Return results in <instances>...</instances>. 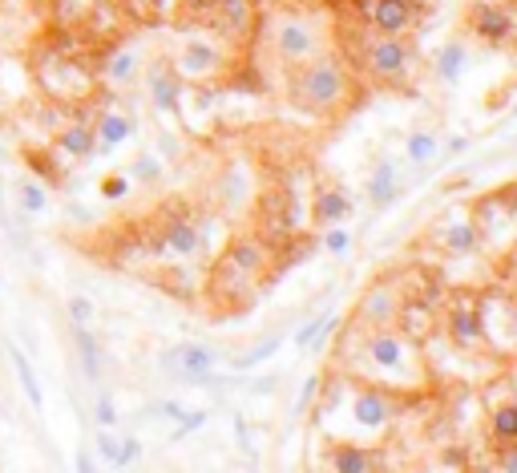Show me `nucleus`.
<instances>
[{"label": "nucleus", "instance_id": "obj_1", "mask_svg": "<svg viewBox=\"0 0 517 473\" xmlns=\"http://www.w3.org/2000/svg\"><path fill=\"white\" fill-rule=\"evenodd\" d=\"M364 356H368L372 372L380 376V381H388L392 389H412V385L425 381V360H421V352L412 348L408 336H400V332L380 328V332L368 340Z\"/></svg>", "mask_w": 517, "mask_h": 473}, {"label": "nucleus", "instance_id": "obj_2", "mask_svg": "<svg viewBox=\"0 0 517 473\" xmlns=\"http://www.w3.org/2000/svg\"><path fill=\"white\" fill-rule=\"evenodd\" d=\"M344 93H348V73L328 57H312L291 73V98L307 110H336Z\"/></svg>", "mask_w": 517, "mask_h": 473}, {"label": "nucleus", "instance_id": "obj_3", "mask_svg": "<svg viewBox=\"0 0 517 473\" xmlns=\"http://www.w3.org/2000/svg\"><path fill=\"white\" fill-rule=\"evenodd\" d=\"M162 372L166 376H178L186 385H215V364H219V352L211 344H174L162 352Z\"/></svg>", "mask_w": 517, "mask_h": 473}, {"label": "nucleus", "instance_id": "obj_4", "mask_svg": "<svg viewBox=\"0 0 517 473\" xmlns=\"http://www.w3.org/2000/svg\"><path fill=\"white\" fill-rule=\"evenodd\" d=\"M469 29L485 45H513L517 41V5L513 0H473Z\"/></svg>", "mask_w": 517, "mask_h": 473}, {"label": "nucleus", "instance_id": "obj_5", "mask_svg": "<svg viewBox=\"0 0 517 473\" xmlns=\"http://www.w3.org/2000/svg\"><path fill=\"white\" fill-rule=\"evenodd\" d=\"M449 336L457 348H481L485 344V320L473 292H453L449 300Z\"/></svg>", "mask_w": 517, "mask_h": 473}, {"label": "nucleus", "instance_id": "obj_6", "mask_svg": "<svg viewBox=\"0 0 517 473\" xmlns=\"http://www.w3.org/2000/svg\"><path fill=\"white\" fill-rule=\"evenodd\" d=\"M356 13L376 29V33H408L417 25V5H408V0H356Z\"/></svg>", "mask_w": 517, "mask_h": 473}, {"label": "nucleus", "instance_id": "obj_7", "mask_svg": "<svg viewBox=\"0 0 517 473\" xmlns=\"http://www.w3.org/2000/svg\"><path fill=\"white\" fill-rule=\"evenodd\" d=\"M275 49H279V57L291 61V65L312 61V57H320V33L307 25V21H299V17H287V21L279 25V33H275Z\"/></svg>", "mask_w": 517, "mask_h": 473}, {"label": "nucleus", "instance_id": "obj_8", "mask_svg": "<svg viewBox=\"0 0 517 473\" xmlns=\"http://www.w3.org/2000/svg\"><path fill=\"white\" fill-rule=\"evenodd\" d=\"M408 57H412V49H408L396 33H376V41L368 45V69H372L380 81H396V77H404Z\"/></svg>", "mask_w": 517, "mask_h": 473}, {"label": "nucleus", "instance_id": "obj_9", "mask_svg": "<svg viewBox=\"0 0 517 473\" xmlns=\"http://www.w3.org/2000/svg\"><path fill=\"white\" fill-rule=\"evenodd\" d=\"M202 243H206L202 227H194L190 219H170V223H166V231L150 243V251H158V255H174V259H190V255H198V251H202Z\"/></svg>", "mask_w": 517, "mask_h": 473}, {"label": "nucleus", "instance_id": "obj_10", "mask_svg": "<svg viewBox=\"0 0 517 473\" xmlns=\"http://www.w3.org/2000/svg\"><path fill=\"white\" fill-rule=\"evenodd\" d=\"M146 89H150L154 110H162V114H178V110H182V73H178L174 65H166V61L150 65Z\"/></svg>", "mask_w": 517, "mask_h": 473}, {"label": "nucleus", "instance_id": "obj_11", "mask_svg": "<svg viewBox=\"0 0 517 473\" xmlns=\"http://www.w3.org/2000/svg\"><path fill=\"white\" fill-rule=\"evenodd\" d=\"M392 413H396V405H392L388 389H356V397H352V421L360 429L376 433V429H384L392 421Z\"/></svg>", "mask_w": 517, "mask_h": 473}, {"label": "nucleus", "instance_id": "obj_12", "mask_svg": "<svg viewBox=\"0 0 517 473\" xmlns=\"http://www.w3.org/2000/svg\"><path fill=\"white\" fill-rule=\"evenodd\" d=\"M134 118L130 114H122V110H106L97 118V126H93V142H97V154H110V150H118V146H126L130 138H134Z\"/></svg>", "mask_w": 517, "mask_h": 473}, {"label": "nucleus", "instance_id": "obj_13", "mask_svg": "<svg viewBox=\"0 0 517 473\" xmlns=\"http://www.w3.org/2000/svg\"><path fill=\"white\" fill-rule=\"evenodd\" d=\"M219 65H223V53H219L215 45H206V41H190V45L178 53V61H174V69H178L182 77H211Z\"/></svg>", "mask_w": 517, "mask_h": 473}, {"label": "nucleus", "instance_id": "obj_14", "mask_svg": "<svg viewBox=\"0 0 517 473\" xmlns=\"http://www.w3.org/2000/svg\"><path fill=\"white\" fill-rule=\"evenodd\" d=\"M396 312H400V300L388 283H376V288L360 300V320L372 328H388V320H396Z\"/></svg>", "mask_w": 517, "mask_h": 473}, {"label": "nucleus", "instance_id": "obj_15", "mask_svg": "<svg viewBox=\"0 0 517 473\" xmlns=\"http://www.w3.org/2000/svg\"><path fill=\"white\" fill-rule=\"evenodd\" d=\"M73 348H77V360H81V376L89 385H97L101 368H106V356H101V344L89 332V324H73Z\"/></svg>", "mask_w": 517, "mask_h": 473}, {"label": "nucleus", "instance_id": "obj_16", "mask_svg": "<svg viewBox=\"0 0 517 473\" xmlns=\"http://www.w3.org/2000/svg\"><path fill=\"white\" fill-rule=\"evenodd\" d=\"M465 69H469V49H465L461 41H445V45L437 49V61H433L437 81H441V85H457V81L465 77Z\"/></svg>", "mask_w": 517, "mask_h": 473}, {"label": "nucleus", "instance_id": "obj_17", "mask_svg": "<svg viewBox=\"0 0 517 473\" xmlns=\"http://www.w3.org/2000/svg\"><path fill=\"white\" fill-rule=\"evenodd\" d=\"M437 243H441L449 255H473V251L481 247V223H477V219L449 223V227L437 235Z\"/></svg>", "mask_w": 517, "mask_h": 473}, {"label": "nucleus", "instance_id": "obj_18", "mask_svg": "<svg viewBox=\"0 0 517 473\" xmlns=\"http://www.w3.org/2000/svg\"><path fill=\"white\" fill-rule=\"evenodd\" d=\"M57 150H61L65 158H77V162L93 158V154H97V142H93V126L77 118L73 126H65V130L57 134Z\"/></svg>", "mask_w": 517, "mask_h": 473}, {"label": "nucleus", "instance_id": "obj_19", "mask_svg": "<svg viewBox=\"0 0 517 473\" xmlns=\"http://www.w3.org/2000/svg\"><path fill=\"white\" fill-rule=\"evenodd\" d=\"M396 191H400V174H396V166L392 162H380L376 170H372V178H368V199H372V207H392L396 203Z\"/></svg>", "mask_w": 517, "mask_h": 473}, {"label": "nucleus", "instance_id": "obj_20", "mask_svg": "<svg viewBox=\"0 0 517 473\" xmlns=\"http://www.w3.org/2000/svg\"><path fill=\"white\" fill-rule=\"evenodd\" d=\"M45 211H49V191L37 178H21L17 182V215L21 219H37Z\"/></svg>", "mask_w": 517, "mask_h": 473}, {"label": "nucleus", "instance_id": "obj_21", "mask_svg": "<svg viewBox=\"0 0 517 473\" xmlns=\"http://www.w3.org/2000/svg\"><path fill=\"white\" fill-rule=\"evenodd\" d=\"M138 77V53L130 45H118L106 53V81L110 85H130Z\"/></svg>", "mask_w": 517, "mask_h": 473}, {"label": "nucleus", "instance_id": "obj_22", "mask_svg": "<svg viewBox=\"0 0 517 473\" xmlns=\"http://www.w3.org/2000/svg\"><path fill=\"white\" fill-rule=\"evenodd\" d=\"M489 433H493V445H497V449L517 445V401H501V405L493 409Z\"/></svg>", "mask_w": 517, "mask_h": 473}, {"label": "nucleus", "instance_id": "obj_23", "mask_svg": "<svg viewBox=\"0 0 517 473\" xmlns=\"http://www.w3.org/2000/svg\"><path fill=\"white\" fill-rule=\"evenodd\" d=\"M9 356H13V368H17V381H21V389H25V397H29V405L41 413L45 409V393H41V381H37V372H33V364H29V356L13 344L9 348Z\"/></svg>", "mask_w": 517, "mask_h": 473}, {"label": "nucleus", "instance_id": "obj_24", "mask_svg": "<svg viewBox=\"0 0 517 473\" xmlns=\"http://www.w3.org/2000/svg\"><path fill=\"white\" fill-rule=\"evenodd\" d=\"M372 465H376V457H372L368 449L352 445V441H344V445L332 449V469H336V473H368Z\"/></svg>", "mask_w": 517, "mask_h": 473}, {"label": "nucleus", "instance_id": "obj_25", "mask_svg": "<svg viewBox=\"0 0 517 473\" xmlns=\"http://www.w3.org/2000/svg\"><path fill=\"white\" fill-rule=\"evenodd\" d=\"M215 9H219V17H223V29L235 33V37H243V33L251 29V21H255L251 0H215Z\"/></svg>", "mask_w": 517, "mask_h": 473}, {"label": "nucleus", "instance_id": "obj_26", "mask_svg": "<svg viewBox=\"0 0 517 473\" xmlns=\"http://www.w3.org/2000/svg\"><path fill=\"white\" fill-rule=\"evenodd\" d=\"M352 215V199L344 191H320L316 195V219L320 223H344Z\"/></svg>", "mask_w": 517, "mask_h": 473}, {"label": "nucleus", "instance_id": "obj_27", "mask_svg": "<svg viewBox=\"0 0 517 473\" xmlns=\"http://www.w3.org/2000/svg\"><path fill=\"white\" fill-rule=\"evenodd\" d=\"M336 328H340V312H324V316H316L312 324H303L291 340H295V348H312L316 340H328Z\"/></svg>", "mask_w": 517, "mask_h": 473}, {"label": "nucleus", "instance_id": "obj_28", "mask_svg": "<svg viewBox=\"0 0 517 473\" xmlns=\"http://www.w3.org/2000/svg\"><path fill=\"white\" fill-rule=\"evenodd\" d=\"M437 154H441V146H437V138H433L429 130L408 134V162H412V166H433Z\"/></svg>", "mask_w": 517, "mask_h": 473}, {"label": "nucleus", "instance_id": "obj_29", "mask_svg": "<svg viewBox=\"0 0 517 473\" xmlns=\"http://www.w3.org/2000/svg\"><path fill=\"white\" fill-rule=\"evenodd\" d=\"M279 344H283V340H279V336H271V340H263V344H255V348H247L243 356H235V360H231V368H235V372H247V368H255V364H263V360H271V356L279 352Z\"/></svg>", "mask_w": 517, "mask_h": 473}, {"label": "nucleus", "instance_id": "obj_30", "mask_svg": "<svg viewBox=\"0 0 517 473\" xmlns=\"http://www.w3.org/2000/svg\"><path fill=\"white\" fill-rule=\"evenodd\" d=\"M134 182H158L162 178V158H154V154H138L134 162H130V170H126Z\"/></svg>", "mask_w": 517, "mask_h": 473}, {"label": "nucleus", "instance_id": "obj_31", "mask_svg": "<svg viewBox=\"0 0 517 473\" xmlns=\"http://www.w3.org/2000/svg\"><path fill=\"white\" fill-rule=\"evenodd\" d=\"M93 449H97V457H101V461H106V465H114V469H118L122 437H114V429H101V433H97V441H93Z\"/></svg>", "mask_w": 517, "mask_h": 473}, {"label": "nucleus", "instance_id": "obj_32", "mask_svg": "<svg viewBox=\"0 0 517 473\" xmlns=\"http://www.w3.org/2000/svg\"><path fill=\"white\" fill-rule=\"evenodd\" d=\"M93 417H97V425H101V429H114V425H118V405H114V397H110V393H97Z\"/></svg>", "mask_w": 517, "mask_h": 473}, {"label": "nucleus", "instance_id": "obj_33", "mask_svg": "<svg viewBox=\"0 0 517 473\" xmlns=\"http://www.w3.org/2000/svg\"><path fill=\"white\" fill-rule=\"evenodd\" d=\"M101 195H106L110 203L126 199V195H130V174H110V178H101Z\"/></svg>", "mask_w": 517, "mask_h": 473}, {"label": "nucleus", "instance_id": "obj_34", "mask_svg": "<svg viewBox=\"0 0 517 473\" xmlns=\"http://www.w3.org/2000/svg\"><path fill=\"white\" fill-rule=\"evenodd\" d=\"M320 385H324V381H320V372H316V376H307V381H303V389H299V405H295V417H299V413H307V409L316 405Z\"/></svg>", "mask_w": 517, "mask_h": 473}, {"label": "nucleus", "instance_id": "obj_35", "mask_svg": "<svg viewBox=\"0 0 517 473\" xmlns=\"http://www.w3.org/2000/svg\"><path fill=\"white\" fill-rule=\"evenodd\" d=\"M202 421H206V413H182V417L174 421V433H170V441H182L186 433L202 429Z\"/></svg>", "mask_w": 517, "mask_h": 473}, {"label": "nucleus", "instance_id": "obj_36", "mask_svg": "<svg viewBox=\"0 0 517 473\" xmlns=\"http://www.w3.org/2000/svg\"><path fill=\"white\" fill-rule=\"evenodd\" d=\"M65 312H69L73 324H89V320H93V304H89L85 296H73V300L65 304Z\"/></svg>", "mask_w": 517, "mask_h": 473}, {"label": "nucleus", "instance_id": "obj_37", "mask_svg": "<svg viewBox=\"0 0 517 473\" xmlns=\"http://www.w3.org/2000/svg\"><path fill=\"white\" fill-rule=\"evenodd\" d=\"M142 457V441L138 437H122V453H118V469H126V465H134Z\"/></svg>", "mask_w": 517, "mask_h": 473}, {"label": "nucleus", "instance_id": "obj_38", "mask_svg": "<svg viewBox=\"0 0 517 473\" xmlns=\"http://www.w3.org/2000/svg\"><path fill=\"white\" fill-rule=\"evenodd\" d=\"M348 243H352V239H348V231H328V235H324V247H328L332 255H344V251H348Z\"/></svg>", "mask_w": 517, "mask_h": 473}, {"label": "nucleus", "instance_id": "obj_39", "mask_svg": "<svg viewBox=\"0 0 517 473\" xmlns=\"http://www.w3.org/2000/svg\"><path fill=\"white\" fill-rule=\"evenodd\" d=\"M182 413H186V409H182L178 401H158V405L150 409V417H170V421H178Z\"/></svg>", "mask_w": 517, "mask_h": 473}, {"label": "nucleus", "instance_id": "obj_40", "mask_svg": "<svg viewBox=\"0 0 517 473\" xmlns=\"http://www.w3.org/2000/svg\"><path fill=\"white\" fill-rule=\"evenodd\" d=\"M441 461H445V465H453V469H465V465H469L465 449H445V453H441Z\"/></svg>", "mask_w": 517, "mask_h": 473}, {"label": "nucleus", "instance_id": "obj_41", "mask_svg": "<svg viewBox=\"0 0 517 473\" xmlns=\"http://www.w3.org/2000/svg\"><path fill=\"white\" fill-rule=\"evenodd\" d=\"M497 465H501V469H509V473H517V445H509V449H501V457H497Z\"/></svg>", "mask_w": 517, "mask_h": 473}, {"label": "nucleus", "instance_id": "obj_42", "mask_svg": "<svg viewBox=\"0 0 517 473\" xmlns=\"http://www.w3.org/2000/svg\"><path fill=\"white\" fill-rule=\"evenodd\" d=\"M73 465H77L81 473H89V469H93V453H89V449H77V457H73Z\"/></svg>", "mask_w": 517, "mask_h": 473}, {"label": "nucleus", "instance_id": "obj_43", "mask_svg": "<svg viewBox=\"0 0 517 473\" xmlns=\"http://www.w3.org/2000/svg\"><path fill=\"white\" fill-rule=\"evenodd\" d=\"M275 389H279L275 376H267V381H251V393H275Z\"/></svg>", "mask_w": 517, "mask_h": 473}, {"label": "nucleus", "instance_id": "obj_44", "mask_svg": "<svg viewBox=\"0 0 517 473\" xmlns=\"http://www.w3.org/2000/svg\"><path fill=\"white\" fill-rule=\"evenodd\" d=\"M69 219H73V223H89V207H77V203H73V207H69Z\"/></svg>", "mask_w": 517, "mask_h": 473}, {"label": "nucleus", "instance_id": "obj_45", "mask_svg": "<svg viewBox=\"0 0 517 473\" xmlns=\"http://www.w3.org/2000/svg\"><path fill=\"white\" fill-rule=\"evenodd\" d=\"M465 146H469V138H461V134H457V138H449V146H445V150H449V154H461Z\"/></svg>", "mask_w": 517, "mask_h": 473}, {"label": "nucleus", "instance_id": "obj_46", "mask_svg": "<svg viewBox=\"0 0 517 473\" xmlns=\"http://www.w3.org/2000/svg\"><path fill=\"white\" fill-rule=\"evenodd\" d=\"M190 9H198V13H206V9H215V0H186Z\"/></svg>", "mask_w": 517, "mask_h": 473}, {"label": "nucleus", "instance_id": "obj_47", "mask_svg": "<svg viewBox=\"0 0 517 473\" xmlns=\"http://www.w3.org/2000/svg\"><path fill=\"white\" fill-rule=\"evenodd\" d=\"M509 336L517 340V304H509Z\"/></svg>", "mask_w": 517, "mask_h": 473}, {"label": "nucleus", "instance_id": "obj_48", "mask_svg": "<svg viewBox=\"0 0 517 473\" xmlns=\"http://www.w3.org/2000/svg\"><path fill=\"white\" fill-rule=\"evenodd\" d=\"M513 114H517V110H513Z\"/></svg>", "mask_w": 517, "mask_h": 473}]
</instances>
